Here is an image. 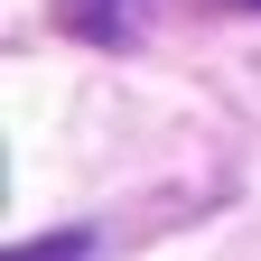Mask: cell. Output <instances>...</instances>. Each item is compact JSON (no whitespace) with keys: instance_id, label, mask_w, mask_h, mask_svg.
<instances>
[{"instance_id":"2","label":"cell","mask_w":261,"mask_h":261,"mask_svg":"<svg viewBox=\"0 0 261 261\" xmlns=\"http://www.w3.org/2000/svg\"><path fill=\"white\" fill-rule=\"evenodd\" d=\"M10 261H93V233H47V243H19Z\"/></svg>"},{"instance_id":"1","label":"cell","mask_w":261,"mask_h":261,"mask_svg":"<svg viewBox=\"0 0 261 261\" xmlns=\"http://www.w3.org/2000/svg\"><path fill=\"white\" fill-rule=\"evenodd\" d=\"M56 10H65V28L93 38V47H121L130 28H140V0H56Z\"/></svg>"}]
</instances>
